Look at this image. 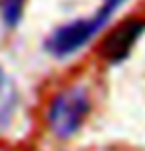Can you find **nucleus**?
<instances>
[{"label": "nucleus", "mask_w": 145, "mask_h": 151, "mask_svg": "<svg viewBox=\"0 0 145 151\" xmlns=\"http://www.w3.org/2000/svg\"><path fill=\"white\" fill-rule=\"evenodd\" d=\"M88 109L90 98L84 88H68L52 99L48 109V123L58 137H70L82 125Z\"/></svg>", "instance_id": "nucleus-1"}, {"label": "nucleus", "mask_w": 145, "mask_h": 151, "mask_svg": "<svg viewBox=\"0 0 145 151\" xmlns=\"http://www.w3.org/2000/svg\"><path fill=\"white\" fill-rule=\"evenodd\" d=\"M95 34L90 20H76L56 30L48 42V50L56 56H70Z\"/></svg>", "instance_id": "nucleus-3"}, {"label": "nucleus", "mask_w": 145, "mask_h": 151, "mask_svg": "<svg viewBox=\"0 0 145 151\" xmlns=\"http://www.w3.org/2000/svg\"><path fill=\"white\" fill-rule=\"evenodd\" d=\"M143 20H125L115 28L101 44V56L109 62H119L129 54L131 46L135 44L139 34L143 32Z\"/></svg>", "instance_id": "nucleus-2"}, {"label": "nucleus", "mask_w": 145, "mask_h": 151, "mask_svg": "<svg viewBox=\"0 0 145 151\" xmlns=\"http://www.w3.org/2000/svg\"><path fill=\"white\" fill-rule=\"evenodd\" d=\"M14 107H16V90L10 82V78L0 68V131H4L6 125L10 123Z\"/></svg>", "instance_id": "nucleus-4"}, {"label": "nucleus", "mask_w": 145, "mask_h": 151, "mask_svg": "<svg viewBox=\"0 0 145 151\" xmlns=\"http://www.w3.org/2000/svg\"><path fill=\"white\" fill-rule=\"evenodd\" d=\"M24 10V0H0V14L8 26H16Z\"/></svg>", "instance_id": "nucleus-5"}]
</instances>
